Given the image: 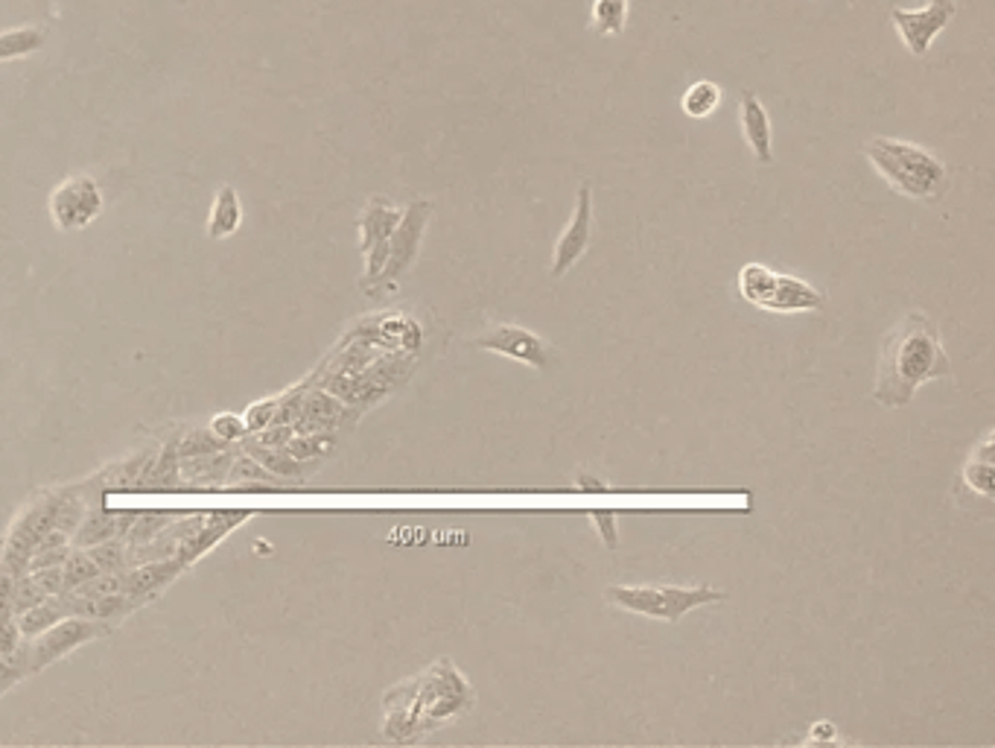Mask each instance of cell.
Masks as SVG:
<instances>
[{
  "instance_id": "cell-11",
  "label": "cell",
  "mask_w": 995,
  "mask_h": 748,
  "mask_svg": "<svg viewBox=\"0 0 995 748\" xmlns=\"http://www.w3.org/2000/svg\"><path fill=\"white\" fill-rule=\"evenodd\" d=\"M742 135L751 146V153L759 164H774V129L768 109L763 106V99L756 97L754 91H744L742 94Z\"/></svg>"
},
{
  "instance_id": "cell-7",
  "label": "cell",
  "mask_w": 995,
  "mask_h": 748,
  "mask_svg": "<svg viewBox=\"0 0 995 748\" xmlns=\"http://www.w3.org/2000/svg\"><path fill=\"white\" fill-rule=\"evenodd\" d=\"M99 211H103V193L91 176L64 179L50 197V214L62 231L85 228L91 219L99 217Z\"/></svg>"
},
{
  "instance_id": "cell-14",
  "label": "cell",
  "mask_w": 995,
  "mask_h": 748,
  "mask_svg": "<svg viewBox=\"0 0 995 748\" xmlns=\"http://www.w3.org/2000/svg\"><path fill=\"white\" fill-rule=\"evenodd\" d=\"M993 430H986L984 439L975 444V451L963 465V486H969L975 495H981L984 500H993Z\"/></svg>"
},
{
  "instance_id": "cell-30",
  "label": "cell",
  "mask_w": 995,
  "mask_h": 748,
  "mask_svg": "<svg viewBox=\"0 0 995 748\" xmlns=\"http://www.w3.org/2000/svg\"><path fill=\"white\" fill-rule=\"evenodd\" d=\"M33 579H36L38 585L45 587V594H56V591H62V568H59V565H56L53 570L50 568H38L36 573H33Z\"/></svg>"
},
{
  "instance_id": "cell-21",
  "label": "cell",
  "mask_w": 995,
  "mask_h": 748,
  "mask_svg": "<svg viewBox=\"0 0 995 748\" xmlns=\"http://www.w3.org/2000/svg\"><path fill=\"white\" fill-rule=\"evenodd\" d=\"M62 603H47V599H41V603L24 612V617L19 620V631L21 634H41V631L50 629L53 622L62 620Z\"/></svg>"
},
{
  "instance_id": "cell-27",
  "label": "cell",
  "mask_w": 995,
  "mask_h": 748,
  "mask_svg": "<svg viewBox=\"0 0 995 748\" xmlns=\"http://www.w3.org/2000/svg\"><path fill=\"white\" fill-rule=\"evenodd\" d=\"M120 556H123V553H120V544H106V542H99L97 547H94V550H91V559L97 561V568H106V570H115L117 568V561H120Z\"/></svg>"
},
{
  "instance_id": "cell-32",
  "label": "cell",
  "mask_w": 995,
  "mask_h": 748,
  "mask_svg": "<svg viewBox=\"0 0 995 748\" xmlns=\"http://www.w3.org/2000/svg\"><path fill=\"white\" fill-rule=\"evenodd\" d=\"M240 434V424L231 415H223V418H216L214 422V436L216 439H223V442H231Z\"/></svg>"
},
{
  "instance_id": "cell-3",
  "label": "cell",
  "mask_w": 995,
  "mask_h": 748,
  "mask_svg": "<svg viewBox=\"0 0 995 748\" xmlns=\"http://www.w3.org/2000/svg\"><path fill=\"white\" fill-rule=\"evenodd\" d=\"M864 155L873 170L888 181L890 190L916 202H934L949 190V167L925 146L899 138H870Z\"/></svg>"
},
{
  "instance_id": "cell-9",
  "label": "cell",
  "mask_w": 995,
  "mask_h": 748,
  "mask_svg": "<svg viewBox=\"0 0 995 748\" xmlns=\"http://www.w3.org/2000/svg\"><path fill=\"white\" fill-rule=\"evenodd\" d=\"M476 348L491 354H503L508 360L526 363L531 369L547 371L552 363V348H549L538 334H531L529 328L520 325H500L488 331L476 340Z\"/></svg>"
},
{
  "instance_id": "cell-13",
  "label": "cell",
  "mask_w": 995,
  "mask_h": 748,
  "mask_svg": "<svg viewBox=\"0 0 995 748\" xmlns=\"http://www.w3.org/2000/svg\"><path fill=\"white\" fill-rule=\"evenodd\" d=\"M826 305L824 293L808 287L806 281L794 278V275H777L771 296L763 305V310L771 313H808V310H820Z\"/></svg>"
},
{
  "instance_id": "cell-23",
  "label": "cell",
  "mask_w": 995,
  "mask_h": 748,
  "mask_svg": "<svg viewBox=\"0 0 995 748\" xmlns=\"http://www.w3.org/2000/svg\"><path fill=\"white\" fill-rule=\"evenodd\" d=\"M99 577L97 561L91 559V556H68L64 559V570H62V585L64 587H82L88 585L91 579Z\"/></svg>"
},
{
  "instance_id": "cell-34",
  "label": "cell",
  "mask_w": 995,
  "mask_h": 748,
  "mask_svg": "<svg viewBox=\"0 0 995 748\" xmlns=\"http://www.w3.org/2000/svg\"><path fill=\"white\" fill-rule=\"evenodd\" d=\"M155 514H158V518H146V523L141 521V526L135 530V538H141V535H144V538H149V532L158 530V526H164V523H167V518H164L161 512H155Z\"/></svg>"
},
{
  "instance_id": "cell-22",
  "label": "cell",
  "mask_w": 995,
  "mask_h": 748,
  "mask_svg": "<svg viewBox=\"0 0 995 748\" xmlns=\"http://www.w3.org/2000/svg\"><path fill=\"white\" fill-rule=\"evenodd\" d=\"M249 453L257 460V465L269 468L272 474H278V477H298V474H301V462H298L296 456L272 451L269 444H261V448H257V444H249Z\"/></svg>"
},
{
  "instance_id": "cell-20",
  "label": "cell",
  "mask_w": 995,
  "mask_h": 748,
  "mask_svg": "<svg viewBox=\"0 0 995 748\" xmlns=\"http://www.w3.org/2000/svg\"><path fill=\"white\" fill-rule=\"evenodd\" d=\"M181 561H155V565H146V568L135 570L132 577L127 579V587L135 596L146 594V591H155V587L167 585L170 579L179 577Z\"/></svg>"
},
{
  "instance_id": "cell-1",
  "label": "cell",
  "mask_w": 995,
  "mask_h": 748,
  "mask_svg": "<svg viewBox=\"0 0 995 748\" xmlns=\"http://www.w3.org/2000/svg\"><path fill=\"white\" fill-rule=\"evenodd\" d=\"M946 375H951V363L943 348L940 328L923 310H911L885 336L873 397L888 409H902L914 401L916 389L923 383Z\"/></svg>"
},
{
  "instance_id": "cell-6",
  "label": "cell",
  "mask_w": 995,
  "mask_h": 748,
  "mask_svg": "<svg viewBox=\"0 0 995 748\" xmlns=\"http://www.w3.org/2000/svg\"><path fill=\"white\" fill-rule=\"evenodd\" d=\"M432 219V202L430 199H415L412 205L400 211V219H397L395 235H392V244H388V258L383 272L377 275V281H392L395 284L400 275H404L409 266L415 263L418 252H421L423 244V231L430 226Z\"/></svg>"
},
{
  "instance_id": "cell-17",
  "label": "cell",
  "mask_w": 995,
  "mask_h": 748,
  "mask_svg": "<svg viewBox=\"0 0 995 748\" xmlns=\"http://www.w3.org/2000/svg\"><path fill=\"white\" fill-rule=\"evenodd\" d=\"M774 284H777V272H771L763 263H747L742 272H739V289H742V296L751 301V305L763 307L771 296Z\"/></svg>"
},
{
  "instance_id": "cell-26",
  "label": "cell",
  "mask_w": 995,
  "mask_h": 748,
  "mask_svg": "<svg viewBox=\"0 0 995 748\" xmlns=\"http://www.w3.org/2000/svg\"><path fill=\"white\" fill-rule=\"evenodd\" d=\"M45 596H47L45 587L38 585L36 579H29V582H21V585L15 587V594H12V608H15L19 614H24L27 608H33V605L41 603Z\"/></svg>"
},
{
  "instance_id": "cell-24",
  "label": "cell",
  "mask_w": 995,
  "mask_h": 748,
  "mask_svg": "<svg viewBox=\"0 0 995 748\" xmlns=\"http://www.w3.org/2000/svg\"><path fill=\"white\" fill-rule=\"evenodd\" d=\"M590 521L592 526L599 530L601 542L608 550H616L619 547V530H616V512H610V509H590Z\"/></svg>"
},
{
  "instance_id": "cell-2",
  "label": "cell",
  "mask_w": 995,
  "mask_h": 748,
  "mask_svg": "<svg viewBox=\"0 0 995 748\" xmlns=\"http://www.w3.org/2000/svg\"><path fill=\"white\" fill-rule=\"evenodd\" d=\"M473 690L465 676L453 667V661H439L430 673L415 678L409 685L397 687L395 693L386 696V708H392L386 720V734L395 728H406V739H415L421 731L439 728L441 722H449L473 708Z\"/></svg>"
},
{
  "instance_id": "cell-4",
  "label": "cell",
  "mask_w": 995,
  "mask_h": 748,
  "mask_svg": "<svg viewBox=\"0 0 995 748\" xmlns=\"http://www.w3.org/2000/svg\"><path fill=\"white\" fill-rule=\"evenodd\" d=\"M604 596H608L610 605H616L622 612L643 614L651 620L678 622L683 614L695 612V608L721 603L724 591H716L709 585H610Z\"/></svg>"
},
{
  "instance_id": "cell-5",
  "label": "cell",
  "mask_w": 995,
  "mask_h": 748,
  "mask_svg": "<svg viewBox=\"0 0 995 748\" xmlns=\"http://www.w3.org/2000/svg\"><path fill=\"white\" fill-rule=\"evenodd\" d=\"M958 15V3L955 0H928L923 10H902L894 7L890 10V24L897 29L899 41L906 45L911 56H925L932 50L934 38L949 27Z\"/></svg>"
},
{
  "instance_id": "cell-12",
  "label": "cell",
  "mask_w": 995,
  "mask_h": 748,
  "mask_svg": "<svg viewBox=\"0 0 995 748\" xmlns=\"http://www.w3.org/2000/svg\"><path fill=\"white\" fill-rule=\"evenodd\" d=\"M94 634H97V626L85 620L59 622L53 629H47L45 638L38 640L36 646L29 650V655H33V669H41L45 664L56 661L59 655L73 650V646H80V643H85V640L94 638Z\"/></svg>"
},
{
  "instance_id": "cell-10",
  "label": "cell",
  "mask_w": 995,
  "mask_h": 748,
  "mask_svg": "<svg viewBox=\"0 0 995 748\" xmlns=\"http://www.w3.org/2000/svg\"><path fill=\"white\" fill-rule=\"evenodd\" d=\"M397 219H400V211H397L392 202H386V199H374V202L365 207L362 219H359V228H362V252H365L368 258L365 284L377 281V275L383 272V266H386L388 244H392V235H395Z\"/></svg>"
},
{
  "instance_id": "cell-29",
  "label": "cell",
  "mask_w": 995,
  "mask_h": 748,
  "mask_svg": "<svg viewBox=\"0 0 995 748\" xmlns=\"http://www.w3.org/2000/svg\"><path fill=\"white\" fill-rule=\"evenodd\" d=\"M275 413H278V404H275V401H269V404H263V406H252L249 415H245V427H249V430L266 427V424H272Z\"/></svg>"
},
{
  "instance_id": "cell-36",
  "label": "cell",
  "mask_w": 995,
  "mask_h": 748,
  "mask_svg": "<svg viewBox=\"0 0 995 748\" xmlns=\"http://www.w3.org/2000/svg\"><path fill=\"white\" fill-rule=\"evenodd\" d=\"M287 439H289V430H284V427H280V430H272V434H263V444L287 442Z\"/></svg>"
},
{
  "instance_id": "cell-33",
  "label": "cell",
  "mask_w": 995,
  "mask_h": 748,
  "mask_svg": "<svg viewBox=\"0 0 995 748\" xmlns=\"http://www.w3.org/2000/svg\"><path fill=\"white\" fill-rule=\"evenodd\" d=\"M808 743H832L835 739V725L832 722H815V728L808 734Z\"/></svg>"
},
{
  "instance_id": "cell-15",
  "label": "cell",
  "mask_w": 995,
  "mask_h": 748,
  "mask_svg": "<svg viewBox=\"0 0 995 748\" xmlns=\"http://www.w3.org/2000/svg\"><path fill=\"white\" fill-rule=\"evenodd\" d=\"M721 106V85L709 80L692 82L690 88L683 91L681 109L686 118L692 120H707L716 115V109Z\"/></svg>"
},
{
  "instance_id": "cell-8",
  "label": "cell",
  "mask_w": 995,
  "mask_h": 748,
  "mask_svg": "<svg viewBox=\"0 0 995 748\" xmlns=\"http://www.w3.org/2000/svg\"><path fill=\"white\" fill-rule=\"evenodd\" d=\"M592 240V190L590 185L584 181L582 190H578V199H575V211L566 228L561 231L555 244V252H552V278H564L566 272L573 270L575 263L582 261L584 252H587V246Z\"/></svg>"
},
{
  "instance_id": "cell-31",
  "label": "cell",
  "mask_w": 995,
  "mask_h": 748,
  "mask_svg": "<svg viewBox=\"0 0 995 748\" xmlns=\"http://www.w3.org/2000/svg\"><path fill=\"white\" fill-rule=\"evenodd\" d=\"M231 479H237V483H240V479H261V483H266V479H269V474H266V471H261V465H257V462L240 460L237 465H233Z\"/></svg>"
},
{
  "instance_id": "cell-28",
  "label": "cell",
  "mask_w": 995,
  "mask_h": 748,
  "mask_svg": "<svg viewBox=\"0 0 995 748\" xmlns=\"http://www.w3.org/2000/svg\"><path fill=\"white\" fill-rule=\"evenodd\" d=\"M71 553H68V544H56V547H41V553L33 561V570L38 568H56V565H62Z\"/></svg>"
},
{
  "instance_id": "cell-35",
  "label": "cell",
  "mask_w": 995,
  "mask_h": 748,
  "mask_svg": "<svg viewBox=\"0 0 995 748\" xmlns=\"http://www.w3.org/2000/svg\"><path fill=\"white\" fill-rule=\"evenodd\" d=\"M578 486L587 488V491H608V483H601V479L587 477V474H582V477H578Z\"/></svg>"
},
{
  "instance_id": "cell-16",
  "label": "cell",
  "mask_w": 995,
  "mask_h": 748,
  "mask_svg": "<svg viewBox=\"0 0 995 748\" xmlns=\"http://www.w3.org/2000/svg\"><path fill=\"white\" fill-rule=\"evenodd\" d=\"M47 45V33L41 27H19L0 33V62H12L21 56L38 54Z\"/></svg>"
},
{
  "instance_id": "cell-19",
  "label": "cell",
  "mask_w": 995,
  "mask_h": 748,
  "mask_svg": "<svg viewBox=\"0 0 995 748\" xmlns=\"http://www.w3.org/2000/svg\"><path fill=\"white\" fill-rule=\"evenodd\" d=\"M242 211H240V199L233 193V188H223L219 190V197L214 202V214H211V237H228L233 228L240 226Z\"/></svg>"
},
{
  "instance_id": "cell-18",
  "label": "cell",
  "mask_w": 995,
  "mask_h": 748,
  "mask_svg": "<svg viewBox=\"0 0 995 748\" xmlns=\"http://www.w3.org/2000/svg\"><path fill=\"white\" fill-rule=\"evenodd\" d=\"M631 0H592V29L599 36H619L628 24Z\"/></svg>"
},
{
  "instance_id": "cell-25",
  "label": "cell",
  "mask_w": 995,
  "mask_h": 748,
  "mask_svg": "<svg viewBox=\"0 0 995 748\" xmlns=\"http://www.w3.org/2000/svg\"><path fill=\"white\" fill-rule=\"evenodd\" d=\"M115 530H117V523L111 521V514H97V518H91V521L85 523V526H82L80 542L82 544L106 542V538H111V535H115Z\"/></svg>"
}]
</instances>
